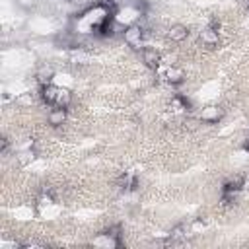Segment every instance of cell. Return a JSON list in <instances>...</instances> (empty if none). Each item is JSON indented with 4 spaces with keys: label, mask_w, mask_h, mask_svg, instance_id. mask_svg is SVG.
I'll return each instance as SVG.
<instances>
[{
    "label": "cell",
    "mask_w": 249,
    "mask_h": 249,
    "mask_svg": "<svg viewBox=\"0 0 249 249\" xmlns=\"http://www.w3.org/2000/svg\"><path fill=\"white\" fill-rule=\"evenodd\" d=\"M41 99L51 107H66L68 109L72 95L64 88H58L54 84H45V86H41Z\"/></svg>",
    "instance_id": "obj_1"
},
{
    "label": "cell",
    "mask_w": 249,
    "mask_h": 249,
    "mask_svg": "<svg viewBox=\"0 0 249 249\" xmlns=\"http://www.w3.org/2000/svg\"><path fill=\"white\" fill-rule=\"evenodd\" d=\"M146 37H148V33H146V29H144L140 23H130V25L124 27V31H123L124 43H126L130 49H134V51H142V49L146 47Z\"/></svg>",
    "instance_id": "obj_2"
},
{
    "label": "cell",
    "mask_w": 249,
    "mask_h": 249,
    "mask_svg": "<svg viewBox=\"0 0 249 249\" xmlns=\"http://www.w3.org/2000/svg\"><path fill=\"white\" fill-rule=\"evenodd\" d=\"M243 187V177H230L228 181H224L222 185V202L224 206H231L237 198V193Z\"/></svg>",
    "instance_id": "obj_3"
},
{
    "label": "cell",
    "mask_w": 249,
    "mask_h": 249,
    "mask_svg": "<svg viewBox=\"0 0 249 249\" xmlns=\"http://www.w3.org/2000/svg\"><path fill=\"white\" fill-rule=\"evenodd\" d=\"M93 245H99V247H121V245H123L121 230H119V228H109V230H105L103 233H99V235L93 239Z\"/></svg>",
    "instance_id": "obj_4"
},
{
    "label": "cell",
    "mask_w": 249,
    "mask_h": 249,
    "mask_svg": "<svg viewBox=\"0 0 249 249\" xmlns=\"http://www.w3.org/2000/svg\"><path fill=\"white\" fill-rule=\"evenodd\" d=\"M200 43L206 47V49H212V47H216L218 45V41H220V35H218V23L216 21H212L208 27H204L202 31H200Z\"/></svg>",
    "instance_id": "obj_5"
},
{
    "label": "cell",
    "mask_w": 249,
    "mask_h": 249,
    "mask_svg": "<svg viewBox=\"0 0 249 249\" xmlns=\"http://www.w3.org/2000/svg\"><path fill=\"white\" fill-rule=\"evenodd\" d=\"M140 56H142V62L150 68V70H160V64H161V56L156 49L152 47H144L140 51Z\"/></svg>",
    "instance_id": "obj_6"
},
{
    "label": "cell",
    "mask_w": 249,
    "mask_h": 249,
    "mask_svg": "<svg viewBox=\"0 0 249 249\" xmlns=\"http://www.w3.org/2000/svg\"><path fill=\"white\" fill-rule=\"evenodd\" d=\"M222 115H224V111H222L220 107H216V105H210V107H204V109L200 111L198 119H200L202 123L214 124V123H218V121L222 119Z\"/></svg>",
    "instance_id": "obj_7"
},
{
    "label": "cell",
    "mask_w": 249,
    "mask_h": 249,
    "mask_svg": "<svg viewBox=\"0 0 249 249\" xmlns=\"http://www.w3.org/2000/svg\"><path fill=\"white\" fill-rule=\"evenodd\" d=\"M66 117H68V109L66 107H53L49 111V115H47V121H49L51 126H60V124H64Z\"/></svg>",
    "instance_id": "obj_8"
},
{
    "label": "cell",
    "mask_w": 249,
    "mask_h": 249,
    "mask_svg": "<svg viewBox=\"0 0 249 249\" xmlns=\"http://www.w3.org/2000/svg\"><path fill=\"white\" fill-rule=\"evenodd\" d=\"M117 187H119L121 191H124V193L136 191V189H138V177L132 175V173H123V175L117 179Z\"/></svg>",
    "instance_id": "obj_9"
},
{
    "label": "cell",
    "mask_w": 249,
    "mask_h": 249,
    "mask_svg": "<svg viewBox=\"0 0 249 249\" xmlns=\"http://www.w3.org/2000/svg\"><path fill=\"white\" fill-rule=\"evenodd\" d=\"M189 37V29L185 27V25H171L169 29H167V39H171V41H175V43H181V41H185Z\"/></svg>",
    "instance_id": "obj_10"
},
{
    "label": "cell",
    "mask_w": 249,
    "mask_h": 249,
    "mask_svg": "<svg viewBox=\"0 0 249 249\" xmlns=\"http://www.w3.org/2000/svg\"><path fill=\"white\" fill-rule=\"evenodd\" d=\"M161 78H163L167 84L177 86V84L183 82V72H181L179 68H165V70L161 72Z\"/></svg>",
    "instance_id": "obj_11"
},
{
    "label": "cell",
    "mask_w": 249,
    "mask_h": 249,
    "mask_svg": "<svg viewBox=\"0 0 249 249\" xmlns=\"http://www.w3.org/2000/svg\"><path fill=\"white\" fill-rule=\"evenodd\" d=\"M185 239H187L185 228H183V226H177V228H173V230H171V233H169V237H167V243L177 245V243H183Z\"/></svg>",
    "instance_id": "obj_12"
},
{
    "label": "cell",
    "mask_w": 249,
    "mask_h": 249,
    "mask_svg": "<svg viewBox=\"0 0 249 249\" xmlns=\"http://www.w3.org/2000/svg\"><path fill=\"white\" fill-rule=\"evenodd\" d=\"M51 76H53L51 68H41L39 74H37V80H39L41 86H45V84H51Z\"/></svg>",
    "instance_id": "obj_13"
},
{
    "label": "cell",
    "mask_w": 249,
    "mask_h": 249,
    "mask_svg": "<svg viewBox=\"0 0 249 249\" xmlns=\"http://www.w3.org/2000/svg\"><path fill=\"white\" fill-rule=\"evenodd\" d=\"M8 146H10L8 138H2V154H6V152H8Z\"/></svg>",
    "instance_id": "obj_14"
},
{
    "label": "cell",
    "mask_w": 249,
    "mask_h": 249,
    "mask_svg": "<svg viewBox=\"0 0 249 249\" xmlns=\"http://www.w3.org/2000/svg\"><path fill=\"white\" fill-rule=\"evenodd\" d=\"M243 150L249 154V134H247V136H245V140H243Z\"/></svg>",
    "instance_id": "obj_15"
},
{
    "label": "cell",
    "mask_w": 249,
    "mask_h": 249,
    "mask_svg": "<svg viewBox=\"0 0 249 249\" xmlns=\"http://www.w3.org/2000/svg\"><path fill=\"white\" fill-rule=\"evenodd\" d=\"M247 10H249V4H247Z\"/></svg>",
    "instance_id": "obj_16"
}]
</instances>
